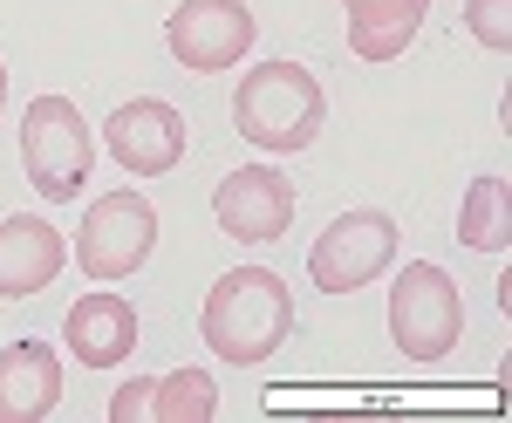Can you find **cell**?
Returning <instances> with one entry per match:
<instances>
[{
    "instance_id": "6da1fadb",
    "label": "cell",
    "mask_w": 512,
    "mask_h": 423,
    "mask_svg": "<svg viewBox=\"0 0 512 423\" xmlns=\"http://www.w3.org/2000/svg\"><path fill=\"white\" fill-rule=\"evenodd\" d=\"M198 335L219 362L253 369L267 362L287 335H294V301H287V280L274 267H233L212 280L205 314H198Z\"/></svg>"
},
{
    "instance_id": "7a4b0ae2",
    "label": "cell",
    "mask_w": 512,
    "mask_h": 423,
    "mask_svg": "<svg viewBox=\"0 0 512 423\" xmlns=\"http://www.w3.org/2000/svg\"><path fill=\"white\" fill-rule=\"evenodd\" d=\"M321 116H328V96L308 76V62H253L233 89V123L253 151H308L321 137Z\"/></svg>"
},
{
    "instance_id": "3957f363",
    "label": "cell",
    "mask_w": 512,
    "mask_h": 423,
    "mask_svg": "<svg viewBox=\"0 0 512 423\" xmlns=\"http://www.w3.org/2000/svg\"><path fill=\"white\" fill-rule=\"evenodd\" d=\"M21 164H28V185L48 205H69V198L89 192V164H96V144H89V123L69 96H35L28 116H21Z\"/></svg>"
},
{
    "instance_id": "277c9868",
    "label": "cell",
    "mask_w": 512,
    "mask_h": 423,
    "mask_svg": "<svg viewBox=\"0 0 512 423\" xmlns=\"http://www.w3.org/2000/svg\"><path fill=\"white\" fill-rule=\"evenodd\" d=\"M390 335L410 362H444L465 335V294L431 260H410L390 287Z\"/></svg>"
},
{
    "instance_id": "5b68a950",
    "label": "cell",
    "mask_w": 512,
    "mask_h": 423,
    "mask_svg": "<svg viewBox=\"0 0 512 423\" xmlns=\"http://www.w3.org/2000/svg\"><path fill=\"white\" fill-rule=\"evenodd\" d=\"M158 246V212L144 192L89 198V219L76 226V267L89 280H130Z\"/></svg>"
},
{
    "instance_id": "8992f818",
    "label": "cell",
    "mask_w": 512,
    "mask_h": 423,
    "mask_svg": "<svg viewBox=\"0 0 512 423\" xmlns=\"http://www.w3.org/2000/svg\"><path fill=\"white\" fill-rule=\"evenodd\" d=\"M396 267V219L362 205V212H342L335 226H321V239L308 246V280L321 294H355L369 280H383Z\"/></svg>"
},
{
    "instance_id": "52a82bcc",
    "label": "cell",
    "mask_w": 512,
    "mask_h": 423,
    "mask_svg": "<svg viewBox=\"0 0 512 423\" xmlns=\"http://www.w3.org/2000/svg\"><path fill=\"white\" fill-rule=\"evenodd\" d=\"M164 41H171L178 69L219 76V69H233V62L253 55V7L246 0H185V7H171Z\"/></svg>"
},
{
    "instance_id": "ba28073f",
    "label": "cell",
    "mask_w": 512,
    "mask_h": 423,
    "mask_svg": "<svg viewBox=\"0 0 512 423\" xmlns=\"http://www.w3.org/2000/svg\"><path fill=\"white\" fill-rule=\"evenodd\" d=\"M103 144H110V157H117L130 178H164L185 157V116L171 110L164 96H130V103L110 110Z\"/></svg>"
},
{
    "instance_id": "9c48e42d",
    "label": "cell",
    "mask_w": 512,
    "mask_h": 423,
    "mask_svg": "<svg viewBox=\"0 0 512 423\" xmlns=\"http://www.w3.org/2000/svg\"><path fill=\"white\" fill-rule=\"evenodd\" d=\"M212 219L226 239L239 246H274L280 232L294 226V185L267 171V164H246V171H226L219 192H212Z\"/></svg>"
},
{
    "instance_id": "30bf717a",
    "label": "cell",
    "mask_w": 512,
    "mask_h": 423,
    "mask_svg": "<svg viewBox=\"0 0 512 423\" xmlns=\"http://www.w3.org/2000/svg\"><path fill=\"white\" fill-rule=\"evenodd\" d=\"M62 260H69V239L35 219V212H14L0 219V301H28L48 280H62Z\"/></svg>"
},
{
    "instance_id": "8fae6325",
    "label": "cell",
    "mask_w": 512,
    "mask_h": 423,
    "mask_svg": "<svg viewBox=\"0 0 512 423\" xmlns=\"http://www.w3.org/2000/svg\"><path fill=\"white\" fill-rule=\"evenodd\" d=\"M62 335H69V355H76L82 369H123L130 355H137V308L123 301V294H82L69 321H62Z\"/></svg>"
},
{
    "instance_id": "7c38bea8",
    "label": "cell",
    "mask_w": 512,
    "mask_h": 423,
    "mask_svg": "<svg viewBox=\"0 0 512 423\" xmlns=\"http://www.w3.org/2000/svg\"><path fill=\"white\" fill-rule=\"evenodd\" d=\"M62 403V355L48 342H7L0 348V423H41Z\"/></svg>"
},
{
    "instance_id": "4fadbf2b",
    "label": "cell",
    "mask_w": 512,
    "mask_h": 423,
    "mask_svg": "<svg viewBox=\"0 0 512 423\" xmlns=\"http://www.w3.org/2000/svg\"><path fill=\"white\" fill-rule=\"evenodd\" d=\"M342 14H349L355 62H396V55L417 41L431 0H342Z\"/></svg>"
},
{
    "instance_id": "5bb4252c",
    "label": "cell",
    "mask_w": 512,
    "mask_h": 423,
    "mask_svg": "<svg viewBox=\"0 0 512 423\" xmlns=\"http://www.w3.org/2000/svg\"><path fill=\"white\" fill-rule=\"evenodd\" d=\"M458 246L465 253H506L512 246V192L499 171L472 178V192L458 205Z\"/></svg>"
},
{
    "instance_id": "9a60e30c",
    "label": "cell",
    "mask_w": 512,
    "mask_h": 423,
    "mask_svg": "<svg viewBox=\"0 0 512 423\" xmlns=\"http://www.w3.org/2000/svg\"><path fill=\"white\" fill-rule=\"evenodd\" d=\"M219 410V383L205 369H171L158 376V396H151V417L158 423H205Z\"/></svg>"
},
{
    "instance_id": "2e32d148",
    "label": "cell",
    "mask_w": 512,
    "mask_h": 423,
    "mask_svg": "<svg viewBox=\"0 0 512 423\" xmlns=\"http://www.w3.org/2000/svg\"><path fill=\"white\" fill-rule=\"evenodd\" d=\"M465 28H472L478 48L506 55L512 48V0H465Z\"/></svg>"
},
{
    "instance_id": "e0dca14e",
    "label": "cell",
    "mask_w": 512,
    "mask_h": 423,
    "mask_svg": "<svg viewBox=\"0 0 512 423\" xmlns=\"http://www.w3.org/2000/svg\"><path fill=\"white\" fill-rule=\"evenodd\" d=\"M151 396H158V376H130V383L110 396V423H137V417H151Z\"/></svg>"
},
{
    "instance_id": "ac0fdd59",
    "label": "cell",
    "mask_w": 512,
    "mask_h": 423,
    "mask_svg": "<svg viewBox=\"0 0 512 423\" xmlns=\"http://www.w3.org/2000/svg\"><path fill=\"white\" fill-rule=\"evenodd\" d=\"M0 110H7V62H0Z\"/></svg>"
}]
</instances>
